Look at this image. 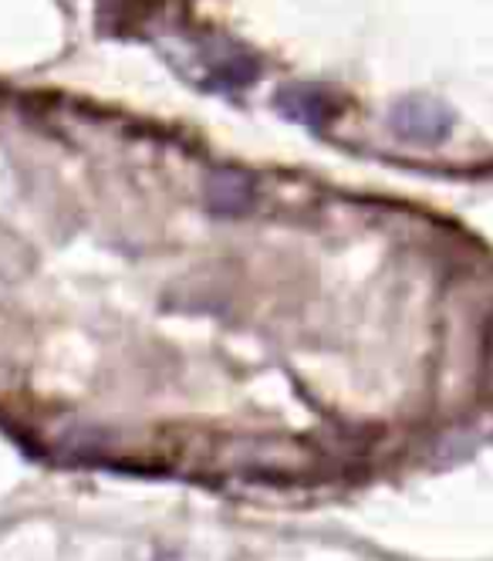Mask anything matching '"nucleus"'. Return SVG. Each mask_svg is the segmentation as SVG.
Returning a JSON list of instances; mask_svg holds the SVG:
<instances>
[{"label":"nucleus","mask_w":493,"mask_h":561,"mask_svg":"<svg viewBox=\"0 0 493 561\" xmlns=\"http://www.w3.org/2000/svg\"><path fill=\"white\" fill-rule=\"evenodd\" d=\"M210 68L223 85H246L257 75V61L246 58L243 51H233V48H220L210 58Z\"/></svg>","instance_id":"nucleus-4"},{"label":"nucleus","mask_w":493,"mask_h":561,"mask_svg":"<svg viewBox=\"0 0 493 561\" xmlns=\"http://www.w3.org/2000/svg\"><path fill=\"white\" fill-rule=\"evenodd\" d=\"M274 102L277 112H284L291 123H301L308 129H321L335 112V99L318 85H284Z\"/></svg>","instance_id":"nucleus-3"},{"label":"nucleus","mask_w":493,"mask_h":561,"mask_svg":"<svg viewBox=\"0 0 493 561\" xmlns=\"http://www.w3.org/2000/svg\"><path fill=\"white\" fill-rule=\"evenodd\" d=\"M389 123L402 139L433 146V142L446 139V133L454 129V112L443 108L433 99H405L392 108Z\"/></svg>","instance_id":"nucleus-1"},{"label":"nucleus","mask_w":493,"mask_h":561,"mask_svg":"<svg viewBox=\"0 0 493 561\" xmlns=\"http://www.w3.org/2000/svg\"><path fill=\"white\" fill-rule=\"evenodd\" d=\"M207 210L217 217H240L254 204V180L240 170H217L203 190Z\"/></svg>","instance_id":"nucleus-2"}]
</instances>
